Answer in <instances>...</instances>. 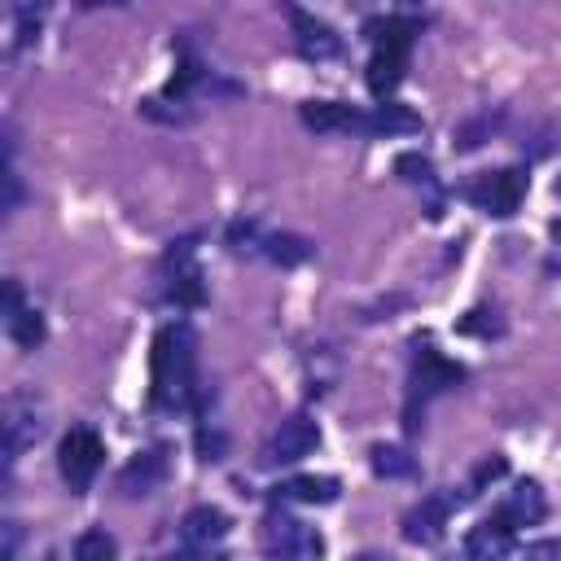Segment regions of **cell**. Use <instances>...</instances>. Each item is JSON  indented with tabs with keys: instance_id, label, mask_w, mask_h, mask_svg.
I'll list each match as a JSON object with an SVG mask.
<instances>
[{
	"instance_id": "23",
	"label": "cell",
	"mask_w": 561,
	"mask_h": 561,
	"mask_svg": "<svg viewBox=\"0 0 561 561\" xmlns=\"http://www.w3.org/2000/svg\"><path fill=\"white\" fill-rule=\"evenodd\" d=\"M18 539H22L18 522H4V548H0V561H13V557H18Z\"/></svg>"
},
{
	"instance_id": "2",
	"label": "cell",
	"mask_w": 561,
	"mask_h": 561,
	"mask_svg": "<svg viewBox=\"0 0 561 561\" xmlns=\"http://www.w3.org/2000/svg\"><path fill=\"white\" fill-rule=\"evenodd\" d=\"M412 35H416V22L412 18H377L368 22V92L377 101H390L394 88L403 83V70H408V57H412Z\"/></svg>"
},
{
	"instance_id": "13",
	"label": "cell",
	"mask_w": 561,
	"mask_h": 561,
	"mask_svg": "<svg viewBox=\"0 0 561 561\" xmlns=\"http://www.w3.org/2000/svg\"><path fill=\"white\" fill-rule=\"evenodd\" d=\"M337 500V478L329 473H298L276 482V504H333Z\"/></svg>"
},
{
	"instance_id": "10",
	"label": "cell",
	"mask_w": 561,
	"mask_h": 561,
	"mask_svg": "<svg viewBox=\"0 0 561 561\" xmlns=\"http://www.w3.org/2000/svg\"><path fill=\"white\" fill-rule=\"evenodd\" d=\"M513 526L504 517H482L478 526H469L465 535V557L469 561H504L513 552Z\"/></svg>"
},
{
	"instance_id": "17",
	"label": "cell",
	"mask_w": 561,
	"mask_h": 561,
	"mask_svg": "<svg viewBox=\"0 0 561 561\" xmlns=\"http://www.w3.org/2000/svg\"><path fill=\"white\" fill-rule=\"evenodd\" d=\"M48 4H53V0H9V22H13V39H9V48H13V53L39 35V18H44Z\"/></svg>"
},
{
	"instance_id": "16",
	"label": "cell",
	"mask_w": 561,
	"mask_h": 561,
	"mask_svg": "<svg viewBox=\"0 0 561 561\" xmlns=\"http://www.w3.org/2000/svg\"><path fill=\"white\" fill-rule=\"evenodd\" d=\"M416 127H421V118L399 101H381L364 114V131H373V136H408Z\"/></svg>"
},
{
	"instance_id": "18",
	"label": "cell",
	"mask_w": 561,
	"mask_h": 561,
	"mask_svg": "<svg viewBox=\"0 0 561 561\" xmlns=\"http://www.w3.org/2000/svg\"><path fill=\"white\" fill-rule=\"evenodd\" d=\"M263 259L294 267V263L311 259V241H302V237H294V232H267V237H263Z\"/></svg>"
},
{
	"instance_id": "24",
	"label": "cell",
	"mask_w": 561,
	"mask_h": 561,
	"mask_svg": "<svg viewBox=\"0 0 561 561\" xmlns=\"http://www.w3.org/2000/svg\"><path fill=\"white\" fill-rule=\"evenodd\" d=\"M548 232H552V241L561 245V219H552V224H548Z\"/></svg>"
},
{
	"instance_id": "19",
	"label": "cell",
	"mask_w": 561,
	"mask_h": 561,
	"mask_svg": "<svg viewBox=\"0 0 561 561\" xmlns=\"http://www.w3.org/2000/svg\"><path fill=\"white\" fill-rule=\"evenodd\" d=\"M114 552H118L114 535H110L105 526H88V530L75 539V552H70V561H114Z\"/></svg>"
},
{
	"instance_id": "12",
	"label": "cell",
	"mask_w": 561,
	"mask_h": 561,
	"mask_svg": "<svg viewBox=\"0 0 561 561\" xmlns=\"http://www.w3.org/2000/svg\"><path fill=\"white\" fill-rule=\"evenodd\" d=\"M224 535H228V517H224L219 508H210V504L193 508V513L180 522V543H184L188 552H210Z\"/></svg>"
},
{
	"instance_id": "14",
	"label": "cell",
	"mask_w": 561,
	"mask_h": 561,
	"mask_svg": "<svg viewBox=\"0 0 561 561\" xmlns=\"http://www.w3.org/2000/svg\"><path fill=\"white\" fill-rule=\"evenodd\" d=\"M302 123L311 131H364V114L355 105H342V101H307Z\"/></svg>"
},
{
	"instance_id": "9",
	"label": "cell",
	"mask_w": 561,
	"mask_h": 561,
	"mask_svg": "<svg viewBox=\"0 0 561 561\" xmlns=\"http://www.w3.org/2000/svg\"><path fill=\"white\" fill-rule=\"evenodd\" d=\"M4 333L22 346V351H35L39 346V337H44V324H39V311L22 298V289H18V280H9L4 285Z\"/></svg>"
},
{
	"instance_id": "26",
	"label": "cell",
	"mask_w": 561,
	"mask_h": 561,
	"mask_svg": "<svg viewBox=\"0 0 561 561\" xmlns=\"http://www.w3.org/2000/svg\"><path fill=\"white\" fill-rule=\"evenodd\" d=\"M552 193H557V197H561V175H557V184H552Z\"/></svg>"
},
{
	"instance_id": "8",
	"label": "cell",
	"mask_w": 561,
	"mask_h": 561,
	"mask_svg": "<svg viewBox=\"0 0 561 561\" xmlns=\"http://www.w3.org/2000/svg\"><path fill=\"white\" fill-rule=\"evenodd\" d=\"M316 443H320V425L298 412V416H289L272 430V438L263 443V465H294V460L311 456Z\"/></svg>"
},
{
	"instance_id": "3",
	"label": "cell",
	"mask_w": 561,
	"mask_h": 561,
	"mask_svg": "<svg viewBox=\"0 0 561 561\" xmlns=\"http://www.w3.org/2000/svg\"><path fill=\"white\" fill-rule=\"evenodd\" d=\"M0 430H4V456L18 460L31 443L44 438L48 430V399L35 390H9L4 394V412H0Z\"/></svg>"
},
{
	"instance_id": "21",
	"label": "cell",
	"mask_w": 561,
	"mask_h": 561,
	"mask_svg": "<svg viewBox=\"0 0 561 561\" xmlns=\"http://www.w3.org/2000/svg\"><path fill=\"white\" fill-rule=\"evenodd\" d=\"M394 171L408 180V184H434V167H430V158H421V153H399V162H394Z\"/></svg>"
},
{
	"instance_id": "20",
	"label": "cell",
	"mask_w": 561,
	"mask_h": 561,
	"mask_svg": "<svg viewBox=\"0 0 561 561\" xmlns=\"http://www.w3.org/2000/svg\"><path fill=\"white\" fill-rule=\"evenodd\" d=\"M373 469H377L381 478H403V473H412V456H408L403 447L377 443V447H373Z\"/></svg>"
},
{
	"instance_id": "1",
	"label": "cell",
	"mask_w": 561,
	"mask_h": 561,
	"mask_svg": "<svg viewBox=\"0 0 561 561\" xmlns=\"http://www.w3.org/2000/svg\"><path fill=\"white\" fill-rule=\"evenodd\" d=\"M153 403L158 408H188L197 394V337L184 320L158 329L153 359H149Z\"/></svg>"
},
{
	"instance_id": "5",
	"label": "cell",
	"mask_w": 561,
	"mask_h": 561,
	"mask_svg": "<svg viewBox=\"0 0 561 561\" xmlns=\"http://www.w3.org/2000/svg\"><path fill=\"white\" fill-rule=\"evenodd\" d=\"M101 460H105V443H101L96 430H88V425H75V430L61 438V447H57V469H61V478H66V486H70L75 495H83V491L96 482Z\"/></svg>"
},
{
	"instance_id": "6",
	"label": "cell",
	"mask_w": 561,
	"mask_h": 561,
	"mask_svg": "<svg viewBox=\"0 0 561 561\" xmlns=\"http://www.w3.org/2000/svg\"><path fill=\"white\" fill-rule=\"evenodd\" d=\"M526 188H530V175L522 167H500V171H482L469 184V202L495 219H508L526 202Z\"/></svg>"
},
{
	"instance_id": "11",
	"label": "cell",
	"mask_w": 561,
	"mask_h": 561,
	"mask_svg": "<svg viewBox=\"0 0 561 561\" xmlns=\"http://www.w3.org/2000/svg\"><path fill=\"white\" fill-rule=\"evenodd\" d=\"M495 517H504L513 530H522V526H539L543 517H548V500H543V486L539 482H517L508 495H504V504H500V513Z\"/></svg>"
},
{
	"instance_id": "4",
	"label": "cell",
	"mask_w": 561,
	"mask_h": 561,
	"mask_svg": "<svg viewBox=\"0 0 561 561\" xmlns=\"http://www.w3.org/2000/svg\"><path fill=\"white\" fill-rule=\"evenodd\" d=\"M263 539V552L272 561H320L324 557V535L298 517H285V513H272L259 530Z\"/></svg>"
},
{
	"instance_id": "25",
	"label": "cell",
	"mask_w": 561,
	"mask_h": 561,
	"mask_svg": "<svg viewBox=\"0 0 561 561\" xmlns=\"http://www.w3.org/2000/svg\"><path fill=\"white\" fill-rule=\"evenodd\" d=\"M83 4H123V0H83Z\"/></svg>"
},
{
	"instance_id": "27",
	"label": "cell",
	"mask_w": 561,
	"mask_h": 561,
	"mask_svg": "<svg viewBox=\"0 0 561 561\" xmlns=\"http://www.w3.org/2000/svg\"><path fill=\"white\" fill-rule=\"evenodd\" d=\"M359 561H381V557H359Z\"/></svg>"
},
{
	"instance_id": "15",
	"label": "cell",
	"mask_w": 561,
	"mask_h": 561,
	"mask_svg": "<svg viewBox=\"0 0 561 561\" xmlns=\"http://www.w3.org/2000/svg\"><path fill=\"white\" fill-rule=\"evenodd\" d=\"M443 526H447V500H443V495H430L421 508H412V513L403 517V539H412V543H434V539L443 535Z\"/></svg>"
},
{
	"instance_id": "22",
	"label": "cell",
	"mask_w": 561,
	"mask_h": 561,
	"mask_svg": "<svg viewBox=\"0 0 561 561\" xmlns=\"http://www.w3.org/2000/svg\"><path fill=\"white\" fill-rule=\"evenodd\" d=\"M522 557H526V561H561V539H543V543H530Z\"/></svg>"
},
{
	"instance_id": "7",
	"label": "cell",
	"mask_w": 561,
	"mask_h": 561,
	"mask_svg": "<svg viewBox=\"0 0 561 561\" xmlns=\"http://www.w3.org/2000/svg\"><path fill=\"white\" fill-rule=\"evenodd\" d=\"M285 18H289V35H294L298 57H307V61H333L342 53V35L324 18H316V13L298 9V4H285Z\"/></svg>"
}]
</instances>
